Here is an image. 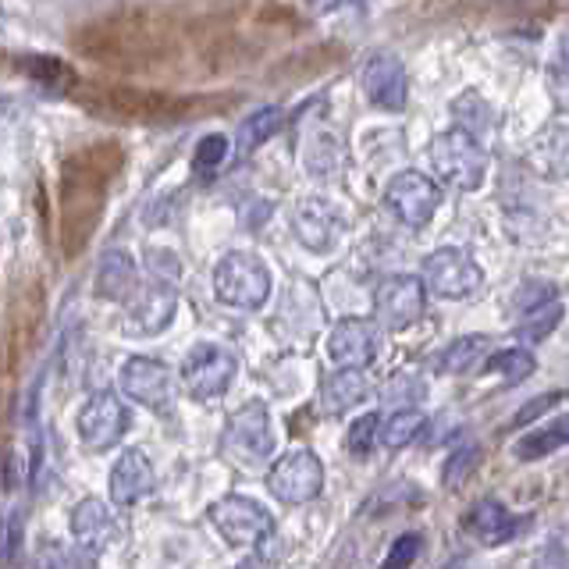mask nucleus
Wrapping results in <instances>:
<instances>
[{
    "instance_id": "f257e3e1",
    "label": "nucleus",
    "mask_w": 569,
    "mask_h": 569,
    "mask_svg": "<svg viewBox=\"0 0 569 569\" xmlns=\"http://www.w3.org/2000/svg\"><path fill=\"white\" fill-rule=\"evenodd\" d=\"M186 47V29L160 8H121L93 18L71 36V50L107 68H153L174 61Z\"/></svg>"
},
{
    "instance_id": "f03ea898",
    "label": "nucleus",
    "mask_w": 569,
    "mask_h": 569,
    "mask_svg": "<svg viewBox=\"0 0 569 569\" xmlns=\"http://www.w3.org/2000/svg\"><path fill=\"white\" fill-rule=\"evenodd\" d=\"M121 168V147L118 142H93L79 153L64 160L61 171V228H64V249H76L89 239L100 207H103V189Z\"/></svg>"
},
{
    "instance_id": "7ed1b4c3",
    "label": "nucleus",
    "mask_w": 569,
    "mask_h": 569,
    "mask_svg": "<svg viewBox=\"0 0 569 569\" xmlns=\"http://www.w3.org/2000/svg\"><path fill=\"white\" fill-rule=\"evenodd\" d=\"M71 97L86 111L118 121H178L228 103L224 97H178V93H160V89L111 86V82H79L71 89Z\"/></svg>"
},
{
    "instance_id": "20e7f679",
    "label": "nucleus",
    "mask_w": 569,
    "mask_h": 569,
    "mask_svg": "<svg viewBox=\"0 0 569 569\" xmlns=\"http://www.w3.org/2000/svg\"><path fill=\"white\" fill-rule=\"evenodd\" d=\"M431 164L441 182H449L452 189L473 192L485 182L488 171V150L480 147V139H473L462 129H449L435 136L431 142Z\"/></svg>"
},
{
    "instance_id": "39448f33",
    "label": "nucleus",
    "mask_w": 569,
    "mask_h": 569,
    "mask_svg": "<svg viewBox=\"0 0 569 569\" xmlns=\"http://www.w3.org/2000/svg\"><path fill=\"white\" fill-rule=\"evenodd\" d=\"M213 292L224 307L260 310L271 296V271L253 253H228L213 267Z\"/></svg>"
},
{
    "instance_id": "423d86ee",
    "label": "nucleus",
    "mask_w": 569,
    "mask_h": 569,
    "mask_svg": "<svg viewBox=\"0 0 569 569\" xmlns=\"http://www.w3.org/2000/svg\"><path fill=\"white\" fill-rule=\"evenodd\" d=\"M210 523L218 527V533L236 548H257L271 538L274 520L260 502L242 495H224L210 506Z\"/></svg>"
},
{
    "instance_id": "0eeeda50",
    "label": "nucleus",
    "mask_w": 569,
    "mask_h": 569,
    "mask_svg": "<svg viewBox=\"0 0 569 569\" xmlns=\"http://www.w3.org/2000/svg\"><path fill=\"white\" fill-rule=\"evenodd\" d=\"M325 488V467L310 449H292L284 452L271 473H267V491L284 506H307Z\"/></svg>"
},
{
    "instance_id": "6e6552de",
    "label": "nucleus",
    "mask_w": 569,
    "mask_h": 569,
    "mask_svg": "<svg viewBox=\"0 0 569 569\" xmlns=\"http://www.w3.org/2000/svg\"><path fill=\"white\" fill-rule=\"evenodd\" d=\"M480 284H485V271L462 249L445 246L423 260V289L438 299H470Z\"/></svg>"
},
{
    "instance_id": "1a4fd4ad",
    "label": "nucleus",
    "mask_w": 569,
    "mask_h": 569,
    "mask_svg": "<svg viewBox=\"0 0 569 569\" xmlns=\"http://www.w3.org/2000/svg\"><path fill=\"white\" fill-rule=\"evenodd\" d=\"M423 278L413 274H388L373 289V320L385 331H406L423 317Z\"/></svg>"
},
{
    "instance_id": "9d476101",
    "label": "nucleus",
    "mask_w": 569,
    "mask_h": 569,
    "mask_svg": "<svg viewBox=\"0 0 569 569\" xmlns=\"http://www.w3.org/2000/svg\"><path fill=\"white\" fill-rule=\"evenodd\" d=\"M224 452L231 459H239L242 467H249V462H263L274 452V431H271V417H267L263 402H246L242 409H236V413L228 417Z\"/></svg>"
},
{
    "instance_id": "9b49d317",
    "label": "nucleus",
    "mask_w": 569,
    "mask_h": 569,
    "mask_svg": "<svg viewBox=\"0 0 569 569\" xmlns=\"http://www.w3.org/2000/svg\"><path fill=\"white\" fill-rule=\"evenodd\" d=\"M236 356H231L228 349L221 346H196L189 356H186V363H182V385L192 399H200V402H210V399H218L224 396V391L231 388V381H236Z\"/></svg>"
},
{
    "instance_id": "f8f14e48",
    "label": "nucleus",
    "mask_w": 569,
    "mask_h": 569,
    "mask_svg": "<svg viewBox=\"0 0 569 569\" xmlns=\"http://www.w3.org/2000/svg\"><path fill=\"white\" fill-rule=\"evenodd\" d=\"M124 427H129V409H124V402L118 399V391L103 388V391H93V396L86 399L82 413H79L82 449H89V452L114 449L124 435Z\"/></svg>"
},
{
    "instance_id": "ddd939ff",
    "label": "nucleus",
    "mask_w": 569,
    "mask_h": 569,
    "mask_svg": "<svg viewBox=\"0 0 569 569\" xmlns=\"http://www.w3.org/2000/svg\"><path fill=\"white\" fill-rule=\"evenodd\" d=\"M385 203L396 218L409 228H427L435 218V210L441 207V189L420 171H402L388 182Z\"/></svg>"
},
{
    "instance_id": "4468645a",
    "label": "nucleus",
    "mask_w": 569,
    "mask_h": 569,
    "mask_svg": "<svg viewBox=\"0 0 569 569\" xmlns=\"http://www.w3.org/2000/svg\"><path fill=\"white\" fill-rule=\"evenodd\" d=\"M121 388H124V396L153 409V413H168L174 402L171 370L160 360H150V356H132V360L121 367Z\"/></svg>"
},
{
    "instance_id": "2eb2a0df",
    "label": "nucleus",
    "mask_w": 569,
    "mask_h": 569,
    "mask_svg": "<svg viewBox=\"0 0 569 569\" xmlns=\"http://www.w3.org/2000/svg\"><path fill=\"white\" fill-rule=\"evenodd\" d=\"M174 284L168 281H153L150 284H139L136 299L129 302V317H124V331L136 335V338H150L160 335L174 317Z\"/></svg>"
},
{
    "instance_id": "dca6fc26",
    "label": "nucleus",
    "mask_w": 569,
    "mask_h": 569,
    "mask_svg": "<svg viewBox=\"0 0 569 569\" xmlns=\"http://www.w3.org/2000/svg\"><path fill=\"white\" fill-rule=\"evenodd\" d=\"M328 356L338 370H363L378 356V331L370 320L346 317L328 335Z\"/></svg>"
},
{
    "instance_id": "f3484780",
    "label": "nucleus",
    "mask_w": 569,
    "mask_h": 569,
    "mask_svg": "<svg viewBox=\"0 0 569 569\" xmlns=\"http://www.w3.org/2000/svg\"><path fill=\"white\" fill-rule=\"evenodd\" d=\"M363 93L373 107H381V111H402L406 93H409V79H406L402 61L391 58V53L370 58L363 68Z\"/></svg>"
},
{
    "instance_id": "a211bd4d",
    "label": "nucleus",
    "mask_w": 569,
    "mask_h": 569,
    "mask_svg": "<svg viewBox=\"0 0 569 569\" xmlns=\"http://www.w3.org/2000/svg\"><path fill=\"white\" fill-rule=\"evenodd\" d=\"M292 228L299 242L313 249V253H328V249L338 242V231H342V218H338V210L320 200V196H310V200H302L296 207V218H292Z\"/></svg>"
},
{
    "instance_id": "6ab92c4d",
    "label": "nucleus",
    "mask_w": 569,
    "mask_h": 569,
    "mask_svg": "<svg viewBox=\"0 0 569 569\" xmlns=\"http://www.w3.org/2000/svg\"><path fill=\"white\" fill-rule=\"evenodd\" d=\"M107 488H111L114 506H136L139 498H147L157 488V473L150 467V456L142 449L121 452L111 470V480H107Z\"/></svg>"
},
{
    "instance_id": "aec40b11",
    "label": "nucleus",
    "mask_w": 569,
    "mask_h": 569,
    "mask_svg": "<svg viewBox=\"0 0 569 569\" xmlns=\"http://www.w3.org/2000/svg\"><path fill=\"white\" fill-rule=\"evenodd\" d=\"M71 533H76L79 548H86L89 556H100V551H107L118 541V523L100 498H82L71 509Z\"/></svg>"
},
{
    "instance_id": "412c9836",
    "label": "nucleus",
    "mask_w": 569,
    "mask_h": 569,
    "mask_svg": "<svg viewBox=\"0 0 569 569\" xmlns=\"http://www.w3.org/2000/svg\"><path fill=\"white\" fill-rule=\"evenodd\" d=\"M527 164L533 168V174L551 178V182L569 178V124H551L533 139Z\"/></svg>"
},
{
    "instance_id": "4be33fe9",
    "label": "nucleus",
    "mask_w": 569,
    "mask_h": 569,
    "mask_svg": "<svg viewBox=\"0 0 569 569\" xmlns=\"http://www.w3.org/2000/svg\"><path fill=\"white\" fill-rule=\"evenodd\" d=\"M139 292V271L136 260L124 253V249H111L103 253L97 267V296L100 299H114V302H132Z\"/></svg>"
},
{
    "instance_id": "5701e85b",
    "label": "nucleus",
    "mask_w": 569,
    "mask_h": 569,
    "mask_svg": "<svg viewBox=\"0 0 569 569\" xmlns=\"http://www.w3.org/2000/svg\"><path fill=\"white\" fill-rule=\"evenodd\" d=\"M462 527H467L485 548L506 545L512 533H516L512 512L502 502H498V498H480V502L467 516H462Z\"/></svg>"
},
{
    "instance_id": "b1692460",
    "label": "nucleus",
    "mask_w": 569,
    "mask_h": 569,
    "mask_svg": "<svg viewBox=\"0 0 569 569\" xmlns=\"http://www.w3.org/2000/svg\"><path fill=\"white\" fill-rule=\"evenodd\" d=\"M14 68L22 71L26 79L36 86L50 89V93H64V89H76V71H71L61 58H50V53H22L14 58Z\"/></svg>"
},
{
    "instance_id": "393cba45",
    "label": "nucleus",
    "mask_w": 569,
    "mask_h": 569,
    "mask_svg": "<svg viewBox=\"0 0 569 569\" xmlns=\"http://www.w3.org/2000/svg\"><path fill=\"white\" fill-rule=\"evenodd\" d=\"M367 396L363 370H335L331 378L320 385V402L328 406V413H346V409L360 406Z\"/></svg>"
},
{
    "instance_id": "a878e982",
    "label": "nucleus",
    "mask_w": 569,
    "mask_h": 569,
    "mask_svg": "<svg viewBox=\"0 0 569 569\" xmlns=\"http://www.w3.org/2000/svg\"><path fill=\"white\" fill-rule=\"evenodd\" d=\"M338 61H346V50L335 47V43H325V47H313V50H302V53H292V58H284L274 76L278 79H310L317 71H325Z\"/></svg>"
},
{
    "instance_id": "bb28decb",
    "label": "nucleus",
    "mask_w": 569,
    "mask_h": 569,
    "mask_svg": "<svg viewBox=\"0 0 569 569\" xmlns=\"http://www.w3.org/2000/svg\"><path fill=\"white\" fill-rule=\"evenodd\" d=\"M491 342L485 335H467V338H456V342L441 352L438 370L441 373H470L477 367H485L491 356H488Z\"/></svg>"
},
{
    "instance_id": "cd10ccee",
    "label": "nucleus",
    "mask_w": 569,
    "mask_h": 569,
    "mask_svg": "<svg viewBox=\"0 0 569 569\" xmlns=\"http://www.w3.org/2000/svg\"><path fill=\"white\" fill-rule=\"evenodd\" d=\"M562 445H569V413L551 420L548 427H538V431L523 435L520 441H516V459H541L548 452L562 449Z\"/></svg>"
},
{
    "instance_id": "c85d7f7f",
    "label": "nucleus",
    "mask_w": 569,
    "mask_h": 569,
    "mask_svg": "<svg viewBox=\"0 0 569 569\" xmlns=\"http://www.w3.org/2000/svg\"><path fill=\"white\" fill-rule=\"evenodd\" d=\"M281 124H284L281 107H260L253 118L242 121V129H239V153H253L257 147H263V142L271 139L281 129Z\"/></svg>"
},
{
    "instance_id": "c756f323",
    "label": "nucleus",
    "mask_w": 569,
    "mask_h": 569,
    "mask_svg": "<svg viewBox=\"0 0 569 569\" xmlns=\"http://www.w3.org/2000/svg\"><path fill=\"white\" fill-rule=\"evenodd\" d=\"M423 423L427 417L420 409H399V413H391L381 423V445L385 449H406V445L423 431Z\"/></svg>"
},
{
    "instance_id": "7c9ffc66",
    "label": "nucleus",
    "mask_w": 569,
    "mask_h": 569,
    "mask_svg": "<svg viewBox=\"0 0 569 569\" xmlns=\"http://www.w3.org/2000/svg\"><path fill=\"white\" fill-rule=\"evenodd\" d=\"M32 569H93L86 548H71L61 541H43L40 551H36Z\"/></svg>"
},
{
    "instance_id": "2f4dec72",
    "label": "nucleus",
    "mask_w": 569,
    "mask_h": 569,
    "mask_svg": "<svg viewBox=\"0 0 569 569\" xmlns=\"http://www.w3.org/2000/svg\"><path fill=\"white\" fill-rule=\"evenodd\" d=\"M559 320H562V307H559V299H556V302H548V307L520 317V325H516V335H520L523 342H541V338H548L551 331H556Z\"/></svg>"
},
{
    "instance_id": "473e14b6",
    "label": "nucleus",
    "mask_w": 569,
    "mask_h": 569,
    "mask_svg": "<svg viewBox=\"0 0 569 569\" xmlns=\"http://www.w3.org/2000/svg\"><path fill=\"white\" fill-rule=\"evenodd\" d=\"M533 367H538V360L527 352V349H498L491 360L485 363V370H498V373H506L509 381H527Z\"/></svg>"
},
{
    "instance_id": "72a5a7b5",
    "label": "nucleus",
    "mask_w": 569,
    "mask_h": 569,
    "mask_svg": "<svg viewBox=\"0 0 569 569\" xmlns=\"http://www.w3.org/2000/svg\"><path fill=\"white\" fill-rule=\"evenodd\" d=\"M423 396H427V388L417 378H406V373H391V378L385 381V388H381V402L399 406V409L420 402Z\"/></svg>"
},
{
    "instance_id": "f704fd0d",
    "label": "nucleus",
    "mask_w": 569,
    "mask_h": 569,
    "mask_svg": "<svg viewBox=\"0 0 569 569\" xmlns=\"http://www.w3.org/2000/svg\"><path fill=\"white\" fill-rule=\"evenodd\" d=\"M477 459H480L477 445H459V449L449 456V462H445V473H441L445 488H459L462 480H467L477 470Z\"/></svg>"
},
{
    "instance_id": "c9c22d12",
    "label": "nucleus",
    "mask_w": 569,
    "mask_h": 569,
    "mask_svg": "<svg viewBox=\"0 0 569 569\" xmlns=\"http://www.w3.org/2000/svg\"><path fill=\"white\" fill-rule=\"evenodd\" d=\"M142 267H147V274L153 281L178 284V278H182V263H178L171 249H147V253H142Z\"/></svg>"
},
{
    "instance_id": "e433bc0d",
    "label": "nucleus",
    "mask_w": 569,
    "mask_h": 569,
    "mask_svg": "<svg viewBox=\"0 0 569 569\" xmlns=\"http://www.w3.org/2000/svg\"><path fill=\"white\" fill-rule=\"evenodd\" d=\"M373 441H381V420H378V413H367L349 427V452L370 456Z\"/></svg>"
},
{
    "instance_id": "4c0bfd02",
    "label": "nucleus",
    "mask_w": 569,
    "mask_h": 569,
    "mask_svg": "<svg viewBox=\"0 0 569 569\" xmlns=\"http://www.w3.org/2000/svg\"><path fill=\"white\" fill-rule=\"evenodd\" d=\"M548 302H556V284H548V281H527L523 289H520V296L512 299V307H516V313H520V317H527L533 310L548 307Z\"/></svg>"
},
{
    "instance_id": "58836bf2",
    "label": "nucleus",
    "mask_w": 569,
    "mask_h": 569,
    "mask_svg": "<svg viewBox=\"0 0 569 569\" xmlns=\"http://www.w3.org/2000/svg\"><path fill=\"white\" fill-rule=\"evenodd\" d=\"M420 545H423L420 533H402V538L391 545L381 569H409V566H413V559L420 556Z\"/></svg>"
},
{
    "instance_id": "ea45409f",
    "label": "nucleus",
    "mask_w": 569,
    "mask_h": 569,
    "mask_svg": "<svg viewBox=\"0 0 569 569\" xmlns=\"http://www.w3.org/2000/svg\"><path fill=\"white\" fill-rule=\"evenodd\" d=\"M228 157V139L224 136H207L200 147H196V171H213Z\"/></svg>"
},
{
    "instance_id": "a19ab883",
    "label": "nucleus",
    "mask_w": 569,
    "mask_h": 569,
    "mask_svg": "<svg viewBox=\"0 0 569 569\" xmlns=\"http://www.w3.org/2000/svg\"><path fill=\"white\" fill-rule=\"evenodd\" d=\"M548 93H551V100H556L559 111L569 114V68L566 64L548 68Z\"/></svg>"
},
{
    "instance_id": "79ce46f5",
    "label": "nucleus",
    "mask_w": 569,
    "mask_h": 569,
    "mask_svg": "<svg viewBox=\"0 0 569 569\" xmlns=\"http://www.w3.org/2000/svg\"><path fill=\"white\" fill-rule=\"evenodd\" d=\"M18 548H22V516L11 512L8 516V530H4V562L8 566H14Z\"/></svg>"
},
{
    "instance_id": "37998d69",
    "label": "nucleus",
    "mask_w": 569,
    "mask_h": 569,
    "mask_svg": "<svg viewBox=\"0 0 569 569\" xmlns=\"http://www.w3.org/2000/svg\"><path fill=\"white\" fill-rule=\"evenodd\" d=\"M559 399H562V391H548V396L530 399V402H527V409H520V413H516V427H523V423H530L533 417H541L545 409H551Z\"/></svg>"
},
{
    "instance_id": "c03bdc74",
    "label": "nucleus",
    "mask_w": 569,
    "mask_h": 569,
    "mask_svg": "<svg viewBox=\"0 0 569 569\" xmlns=\"http://www.w3.org/2000/svg\"><path fill=\"white\" fill-rule=\"evenodd\" d=\"M338 4H346V0H310V8H313V11H331V8H338Z\"/></svg>"
},
{
    "instance_id": "a18cd8bd",
    "label": "nucleus",
    "mask_w": 569,
    "mask_h": 569,
    "mask_svg": "<svg viewBox=\"0 0 569 569\" xmlns=\"http://www.w3.org/2000/svg\"><path fill=\"white\" fill-rule=\"evenodd\" d=\"M562 64L569 68V32L562 36Z\"/></svg>"
},
{
    "instance_id": "49530a36",
    "label": "nucleus",
    "mask_w": 569,
    "mask_h": 569,
    "mask_svg": "<svg viewBox=\"0 0 569 569\" xmlns=\"http://www.w3.org/2000/svg\"><path fill=\"white\" fill-rule=\"evenodd\" d=\"M239 569H263V566H257V562H242Z\"/></svg>"
}]
</instances>
